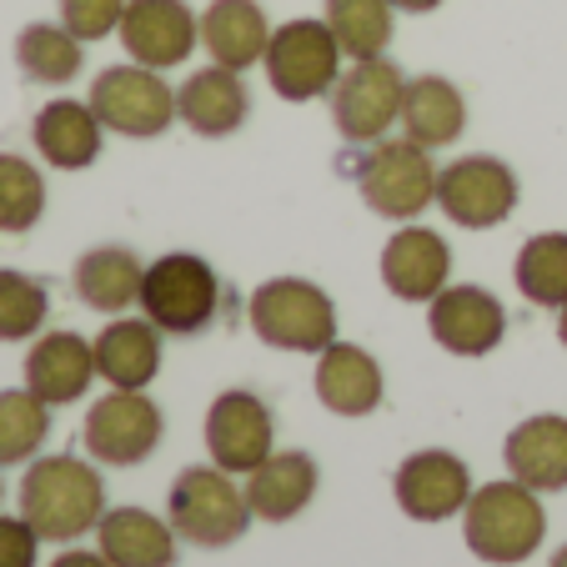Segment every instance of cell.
I'll use <instances>...</instances> for the list:
<instances>
[{
	"instance_id": "18",
	"label": "cell",
	"mask_w": 567,
	"mask_h": 567,
	"mask_svg": "<svg viewBox=\"0 0 567 567\" xmlns=\"http://www.w3.org/2000/svg\"><path fill=\"white\" fill-rule=\"evenodd\" d=\"M317 402L337 417H372L382 408L386 396V377H382V362H377L367 347L357 342H332L327 352L317 357Z\"/></svg>"
},
{
	"instance_id": "22",
	"label": "cell",
	"mask_w": 567,
	"mask_h": 567,
	"mask_svg": "<svg viewBox=\"0 0 567 567\" xmlns=\"http://www.w3.org/2000/svg\"><path fill=\"white\" fill-rule=\"evenodd\" d=\"M503 462L533 493H563L567 487V417L563 412H537V417L517 422L503 442Z\"/></svg>"
},
{
	"instance_id": "27",
	"label": "cell",
	"mask_w": 567,
	"mask_h": 567,
	"mask_svg": "<svg viewBox=\"0 0 567 567\" xmlns=\"http://www.w3.org/2000/svg\"><path fill=\"white\" fill-rule=\"evenodd\" d=\"M462 131H467V96L447 75H412L408 96H402V136H412L427 151H442L462 141Z\"/></svg>"
},
{
	"instance_id": "9",
	"label": "cell",
	"mask_w": 567,
	"mask_h": 567,
	"mask_svg": "<svg viewBox=\"0 0 567 567\" xmlns=\"http://www.w3.org/2000/svg\"><path fill=\"white\" fill-rule=\"evenodd\" d=\"M517 172L503 156H457L437 172V206L462 231H493L517 212Z\"/></svg>"
},
{
	"instance_id": "3",
	"label": "cell",
	"mask_w": 567,
	"mask_h": 567,
	"mask_svg": "<svg viewBox=\"0 0 567 567\" xmlns=\"http://www.w3.org/2000/svg\"><path fill=\"white\" fill-rule=\"evenodd\" d=\"M247 321L271 352L321 357L337 342V301L307 277H271L251 291Z\"/></svg>"
},
{
	"instance_id": "17",
	"label": "cell",
	"mask_w": 567,
	"mask_h": 567,
	"mask_svg": "<svg viewBox=\"0 0 567 567\" xmlns=\"http://www.w3.org/2000/svg\"><path fill=\"white\" fill-rule=\"evenodd\" d=\"M251 116V91L241 81V71H226V65H206V71H192L176 86V121L186 131L206 141H221L231 131H241Z\"/></svg>"
},
{
	"instance_id": "39",
	"label": "cell",
	"mask_w": 567,
	"mask_h": 567,
	"mask_svg": "<svg viewBox=\"0 0 567 567\" xmlns=\"http://www.w3.org/2000/svg\"><path fill=\"white\" fill-rule=\"evenodd\" d=\"M553 567H567V547H557L553 553Z\"/></svg>"
},
{
	"instance_id": "30",
	"label": "cell",
	"mask_w": 567,
	"mask_h": 567,
	"mask_svg": "<svg viewBox=\"0 0 567 567\" xmlns=\"http://www.w3.org/2000/svg\"><path fill=\"white\" fill-rule=\"evenodd\" d=\"M392 0H327V25L347 61H372L392 45Z\"/></svg>"
},
{
	"instance_id": "32",
	"label": "cell",
	"mask_w": 567,
	"mask_h": 567,
	"mask_svg": "<svg viewBox=\"0 0 567 567\" xmlns=\"http://www.w3.org/2000/svg\"><path fill=\"white\" fill-rule=\"evenodd\" d=\"M45 216V176L35 161L0 151V231L25 236Z\"/></svg>"
},
{
	"instance_id": "35",
	"label": "cell",
	"mask_w": 567,
	"mask_h": 567,
	"mask_svg": "<svg viewBox=\"0 0 567 567\" xmlns=\"http://www.w3.org/2000/svg\"><path fill=\"white\" fill-rule=\"evenodd\" d=\"M35 553H41V533L25 517L0 513V567H35Z\"/></svg>"
},
{
	"instance_id": "21",
	"label": "cell",
	"mask_w": 567,
	"mask_h": 567,
	"mask_svg": "<svg viewBox=\"0 0 567 567\" xmlns=\"http://www.w3.org/2000/svg\"><path fill=\"white\" fill-rule=\"evenodd\" d=\"M161 327L146 317H116L101 327L96 347V377L121 392H146L161 377Z\"/></svg>"
},
{
	"instance_id": "38",
	"label": "cell",
	"mask_w": 567,
	"mask_h": 567,
	"mask_svg": "<svg viewBox=\"0 0 567 567\" xmlns=\"http://www.w3.org/2000/svg\"><path fill=\"white\" fill-rule=\"evenodd\" d=\"M557 342H563V347H567V307H563V311H557Z\"/></svg>"
},
{
	"instance_id": "6",
	"label": "cell",
	"mask_w": 567,
	"mask_h": 567,
	"mask_svg": "<svg viewBox=\"0 0 567 567\" xmlns=\"http://www.w3.org/2000/svg\"><path fill=\"white\" fill-rule=\"evenodd\" d=\"M357 192L377 216L408 226L427 206H437V161L412 136H382L357 166Z\"/></svg>"
},
{
	"instance_id": "20",
	"label": "cell",
	"mask_w": 567,
	"mask_h": 567,
	"mask_svg": "<svg viewBox=\"0 0 567 567\" xmlns=\"http://www.w3.org/2000/svg\"><path fill=\"white\" fill-rule=\"evenodd\" d=\"M96 382V347L81 332H41L25 352V386L45 408L81 402V392Z\"/></svg>"
},
{
	"instance_id": "37",
	"label": "cell",
	"mask_w": 567,
	"mask_h": 567,
	"mask_svg": "<svg viewBox=\"0 0 567 567\" xmlns=\"http://www.w3.org/2000/svg\"><path fill=\"white\" fill-rule=\"evenodd\" d=\"M442 0H392V11H402V16H427V11H437Z\"/></svg>"
},
{
	"instance_id": "29",
	"label": "cell",
	"mask_w": 567,
	"mask_h": 567,
	"mask_svg": "<svg viewBox=\"0 0 567 567\" xmlns=\"http://www.w3.org/2000/svg\"><path fill=\"white\" fill-rule=\"evenodd\" d=\"M513 281L533 307L563 311L567 307V231L527 236L517 261H513Z\"/></svg>"
},
{
	"instance_id": "16",
	"label": "cell",
	"mask_w": 567,
	"mask_h": 567,
	"mask_svg": "<svg viewBox=\"0 0 567 567\" xmlns=\"http://www.w3.org/2000/svg\"><path fill=\"white\" fill-rule=\"evenodd\" d=\"M377 271H382V287L392 291L396 301L427 307V301L452 281V247L442 241V231L408 221L402 231L386 236Z\"/></svg>"
},
{
	"instance_id": "33",
	"label": "cell",
	"mask_w": 567,
	"mask_h": 567,
	"mask_svg": "<svg viewBox=\"0 0 567 567\" xmlns=\"http://www.w3.org/2000/svg\"><path fill=\"white\" fill-rule=\"evenodd\" d=\"M51 317L45 281L25 277L16 267H0V342H35Z\"/></svg>"
},
{
	"instance_id": "12",
	"label": "cell",
	"mask_w": 567,
	"mask_h": 567,
	"mask_svg": "<svg viewBox=\"0 0 567 567\" xmlns=\"http://www.w3.org/2000/svg\"><path fill=\"white\" fill-rule=\"evenodd\" d=\"M206 452L221 472H257L277 452V417L247 386H226L206 408Z\"/></svg>"
},
{
	"instance_id": "11",
	"label": "cell",
	"mask_w": 567,
	"mask_h": 567,
	"mask_svg": "<svg viewBox=\"0 0 567 567\" xmlns=\"http://www.w3.org/2000/svg\"><path fill=\"white\" fill-rule=\"evenodd\" d=\"M166 437V417L146 392H121L111 386L106 396H96L86 412L81 442L101 467H141Z\"/></svg>"
},
{
	"instance_id": "25",
	"label": "cell",
	"mask_w": 567,
	"mask_h": 567,
	"mask_svg": "<svg viewBox=\"0 0 567 567\" xmlns=\"http://www.w3.org/2000/svg\"><path fill=\"white\" fill-rule=\"evenodd\" d=\"M202 45L216 65L247 75L251 65L267 61L271 21L257 0H212L202 11Z\"/></svg>"
},
{
	"instance_id": "24",
	"label": "cell",
	"mask_w": 567,
	"mask_h": 567,
	"mask_svg": "<svg viewBox=\"0 0 567 567\" xmlns=\"http://www.w3.org/2000/svg\"><path fill=\"white\" fill-rule=\"evenodd\" d=\"M141 277H146V261L131 247H91L75 257L71 291L81 307L101 311V317H121V311L141 307Z\"/></svg>"
},
{
	"instance_id": "26",
	"label": "cell",
	"mask_w": 567,
	"mask_h": 567,
	"mask_svg": "<svg viewBox=\"0 0 567 567\" xmlns=\"http://www.w3.org/2000/svg\"><path fill=\"white\" fill-rule=\"evenodd\" d=\"M321 467L311 452H271L257 472H247V503L267 523H291L317 497Z\"/></svg>"
},
{
	"instance_id": "1",
	"label": "cell",
	"mask_w": 567,
	"mask_h": 567,
	"mask_svg": "<svg viewBox=\"0 0 567 567\" xmlns=\"http://www.w3.org/2000/svg\"><path fill=\"white\" fill-rule=\"evenodd\" d=\"M21 517L41 533V543H75L106 517V482L71 452L35 457L21 477Z\"/></svg>"
},
{
	"instance_id": "2",
	"label": "cell",
	"mask_w": 567,
	"mask_h": 567,
	"mask_svg": "<svg viewBox=\"0 0 567 567\" xmlns=\"http://www.w3.org/2000/svg\"><path fill=\"white\" fill-rule=\"evenodd\" d=\"M462 537H467L472 557L513 567V563H527L543 547L547 513L533 487H523L517 477L482 482V487H472L467 507H462Z\"/></svg>"
},
{
	"instance_id": "28",
	"label": "cell",
	"mask_w": 567,
	"mask_h": 567,
	"mask_svg": "<svg viewBox=\"0 0 567 567\" xmlns=\"http://www.w3.org/2000/svg\"><path fill=\"white\" fill-rule=\"evenodd\" d=\"M16 65L35 86H65L86 65V41L71 35L61 21H31L16 35Z\"/></svg>"
},
{
	"instance_id": "36",
	"label": "cell",
	"mask_w": 567,
	"mask_h": 567,
	"mask_svg": "<svg viewBox=\"0 0 567 567\" xmlns=\"http://www.w3.org/2000/svg\"><path fill=\"white\" fill-rule=\"evenodd\" d=\"M51 567H111V563H106V553L96 547V553H61Z\"/></svg>"
},
{
	"instance_id": "40",
	"label": "cell",
	"mask_w": 567,
	"mask_h": 567,
	"mask_svg": "<svg viewBox=\"0 0 567 567\" xmlns=\"http://www.w3.org/2000/svg\"><path fill=\"white\" fill-rule=\"evenodd\" d=\"M0 503H6V482H0Z\"/></svg>"
},
{
	"instance_id": "15",
	"label": "cell",
	"mask_w": 567,
	"mask_h": 567,
	"mask_svg": "<svg viewBox=\"0 0 567 567\" xmlns=\"http://www.w3.org/2000/svg\"><path fill=\"white\" fill-rule=\"evenodd\" d=\"M392 497L412 523H447L467 507L472 497V472L457 452L447 447H422L412 452L392 477Z\"/></svg>"
},
{
	"instance_id": "31",
	"label": "cell",
	"mask_w": 567,
	"mask_h": 567,
	"mask_svg": "<svg viewBox=\"0 0 567 567\" xmlns=\"http://www.w3.org/2000/svg\"><path fill=\"white\" fill-rule=\"evenodd\" d=\"M45 437H51V408H45L41 396L31 386L0 392V467L35 462Z\"/></svg>"
},
{
	"instance_id": "13",
	"label": "cell",
	"mask_w": 567,
	"mask_h": 567,
	"mask_svg": "<svg viewBox=\"0 0 567 567\" xmlns=\"http://www.w3.org/2000/svg\"><path fill=\"white\" fill-rule=\"evenodd\" d=\"M116 35L136 65L176 71L202 45V16L186 0H126V16H121Z\"/></svg>"
},
{
	"instance_id": "19",
	"label": "cell",
	"mask_w": 567,
	"mask_h": 567,
	"mask_svg": "<svg viewBox=\"0 0 567 567\" xmlns=\"http://www.w3.org/2000/svg\"><path fill=\"white\" fill-rule=\"evenodd\" d=\"M31 141H35V151H41L45 166H55V172H86V166L101 161L106 126H101V116L91 111V101L55 96L35 111Z\"/></svg>"
},
{
	"instance_id": "5",
	"label": "cell",
	"mask_w": 567,
	"mask_h": 567,
	"mask_svg": "<svg viewBox=\"0 0 567 567\" xmlns=\"http://www.w3.org/2000/svg\"><path fill=\"white\" fill-rule=\"evenodd\" d=\"M221 311V277L196 251H166L141 277V317L166 337H202Z\"/></svg>"
},
{
	"instance_id": "8",
	"label": "cell",
	"mask_w": 567,
	"mask_h": 567,
	"mask_svg": "<svg viewBox=\"0 0 567 567\" xmlns=\"http://www.w3.org/2000/svg\"><path fill=\"white\" fill-rule=\"evenodd\" d=\"M91 111L101 116V126L116 131L126 141H151L166 136L176 126V91L161 81V71L151 65H106L91 81Z\"/></svg>"
},
{
	"instance_id": "10",
	"label": "cell",
	"mask_w": 567,
	"mask_h": 567,
	"mask_svg": "<svg viewBox=\"0 0 567 567\" xmlns=\"http://www.w3.org/2000/svg\"><path fill=\"white\" fill-rule=\"evenodd\" d=\"M402 96H408L402 65H392L386 55L352 61V71H342L332 86V121L342 141L372 146V141L392 136V126L402 121Z\"/></svg>"
},
{
	"instance_id": "4",
	"label": "cell",
	"mask_w": 567,
	"mask_h": 567,
	"mask_svg": "<svg viewBox=\"0 0 567 567\" xmlns=\"http://www.w3.org/2000/svg\"><path fill=\"white\" fill-rule=\"evenodd\" d=\"M251 503L247 493L231 482V472L212 467H182L172 482V497H166V523L176 527V537L206 553H221V547L241 543L251 527Z\"/></svg>"
},
{
	"instance_id": "34",
	"label": "cell",
	"mask_w": 567,
	"mask_h": 567,
	"mask_svg": "<svg viewBox=\"0 0 567 567\" xmlns=\"http://www.w3.org/2000/svg\"><path fill=\"white\" fill-rule=\"evenodd\" d=\"M61 6V25L81 41H106L121 31V16H126V0H55Z\"/></svg>"
},
{
	"instance_id": "7",
	"label": "cell",
	"mask_w": 567,
	"mask_h": 567,
	"mask_svg": "<svg viewBox=\"0 0 567 567\" xmlns=\"http://www.w3.org/2000/svg\"><path fill=\"white\" fill-rule=\"evenodd\" d=\"M342 45H337L332 25H327V16H297V21L277 25L271 31V45H267V61H261V71H267L271 91H277L281 101H291V106H307V101H321L332 96L337 75H342Z\"/></svg>"
},
{
	"instance_id": "14",
	"label": "cell",
	"mask_w": 567,
	"mask_h": 567,
	"mask_svg": "<svg viewBox=\"0 0 567 567\" xmlns=\"http://www.w3.org/2000/svg\"><path fill=\"white\" fill-rule=\"evenodd\" d=\"M427 332L452 357H487L507 337V307L487 287H442L427 301Z\"/></svg>"
},
{
	"instance_id": "23",
	"label": "cell",
	"mask_w": 567,
	"mask_h": 567,
	"mask_svg": "<svg viewBox=\"0 0 567 567\" xmlns=\"http://www.w3.org/2000/svg\"><path fill=\"white\" fill-rule=\"evenodd\" d=\"M96 547L111 567H176L182 563V537L172 523H161L146 507H106L96 527Z\"/></svg>"
}]
</instances>
